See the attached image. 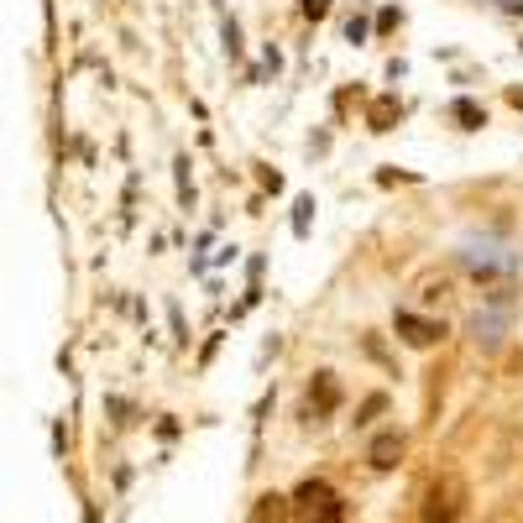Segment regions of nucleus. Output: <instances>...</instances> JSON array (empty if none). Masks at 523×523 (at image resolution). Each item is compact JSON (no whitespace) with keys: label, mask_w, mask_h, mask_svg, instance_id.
<instances>
[{"label":"nucleus","mask_w":523,"mask_h":523,"mask_svg":"<svg viewBox=\"0 0 523 523\" xmlns=\"http://www.w3.org/2000/svg\"><path fill=\"white\" fill-rule=\"evenodd\" d=\"M471 503V487L461 471H440L435 482L424 487V523H461Z\"/></svg>","instance_id":"1"},{"label":"nucleus","mask_w":523,"mask_h":523,"mask_svg":"<svg viewBox=\"0 0 523 523\" xmlns=\"http://www.w3.org/2000/svg\"><path fill=\"white\" fill-rule=\"evenodd\" d=\"M293 518L299 523H346V503H340V492L320 476H309V482L293 492Z\"/></svg>","instance_id":"2"},{"label":"nucleus","mask_w":523,"mask_h":523,"mask_svg":"<svg viewBox=\"0 0 523 523\" xmlns=\"http://www.w3.org/2000/svg\"><path fill=\"white\" fill-rule=\"evenodd\" d=\"M461 262H466V272H471V278L476 283H492V278H508V272L518 267L513 262V252H503V246H466V252H461Z\"/></svg>","instance_id":"3"},{"label":"nucleus","mask_w":523,"mask_h":523,"mask_svg":"<svg viewBox=\"0 0 523 523\" xmlns=\"http://www.w3.org/2000/svg\"><path fill=\"white\" fill-rule=\"evenodd\" d=\"M340 408V377L335 372H314L309 393H304V419H330Z\"/></svg>","instance_id":"4"},{"label":"nucleus","mask_w":523,"mask_h":523,"mask_svg":"<svg viewBox=\"0 0 523 523\" xmlns=\"http://www.w3.org/2000/svg\"><path fill=\"white\" fill-rule=\"evenodd\" d=\"M393 330H398V335H403L414 351H429L435 340H445V325H440V320H419V314H408V309H398Z\"/></svg>","instance_id":"5"},{"label":"nucleus","mask_w":523,"mask_h":523,"mask_svg":"<svg viewBox=\"0 0 523 523\" xmlns=\"http://www.w3.org/2000/svg\"><path fill=\"white\" fill-rule=\"evenodd\" d=\"M403 450H408V440L398 435V429H382V435L367 445V461H372V471H393L403 461Z\"/></svg>","instance_id":"6"},{"label":"nucleus","mask_w":523,"mask_h":523,"mask_svg":"<svg viewBox=\"0 0 523 523\" xmlns=\"http://www.w3.org/2000/svg\"><path fill=\"white\" fill-rule=\"evenodd\" d=\"M503 325H508V304H492L487 314H471V330H476V340H487V346H497Z\"/></svg>","instance_id":"7"},{"label":"nucleus","mask_w":523,"mask_h":523,"mask_svg":"<svg viewBox=\"0 0 523 523\" xmlns=\"http://www.w3.org/2000/svg\"><path fill=\"white\" fill-rule=\"evenodd\" d=\"M293 513V497H278V492H262L257 508H252V523H283Z\"/></svg>","instance_id":"8"},{"label":"nucleus","mask_w":523,"mask_h":523,"mask_svg":"<svg viewBox=\"0 0 523 523\" xmlns=\"http://www.w3.org/2000/svg\"><path fill=\"white\" fill-rule=\"evenodd\" d=\"M450 121H461L466 131H476V126H487V110L476 100H450Z\"/></svg>","instance_id":"9"},{"label":"nucleus","mask_w":523,"mask_h":523,"mask_svg":"<svg viewBox=\"0 0 523 523\" xmlns=\"http://www.w3.org/2000/svg\"><path fill=\"white\" fill-rule=\"evenodd\" d=\"M367 121H372V131H393V121H398V100H377Z\"/></svg>","instance_id":"10"},{"label":"nucleus","mask_w":523,"mask_h":523,"mask_svg":"<svg viewBox=\"0 0 523 523\" xmlns=\"http://www.w3.org/2000/svg\"><path fill=\"white\" fill-rule=\"evenodd\" d=\"M309 210H314V199L293 204V236H309Z\"/></svg>","instance_id":"11"},{"label":"nucleus","mask_w":523,"mask_h":523,"mask_svg":"<svg viewBox=\"0 0 523 523\" xmlns=\"http://www.w3.org/2000/svg\"><path fill=\"white\" fill-rule=\"evenodd\" d=\"M382 408H388V398H382V393H372L367 403H361V419H356V424H372V419L382 414Z\"/></svg>","instance_id":"12"},{"label":"nucleus","mask_w":523,"mask_h":523,"mask_svg":"<svg viewBox=\"0 0 523 523\" xmlns=\"http://www.w3.org/2000/svg\"><path fill=\"white\" fill-rule=\"evenodd\" d=\"M325 11H330V0H304V16H309V21H320Z\"/></svg>","instance_id":"13"}]
</instances>
